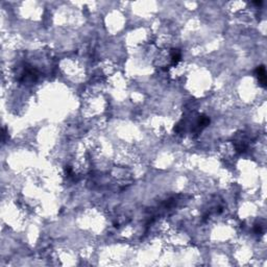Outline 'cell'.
I'll list each match as a JSON object with an SVG mask.
<instances>
[{"label":"cell","instance_id":"1","mask_svg":"<svg viewBox=\"0 0 267 267\" xmlns=\"http://www.w3.org/2000/svg\"><path fill=\"white\" fill-rule=\"evenodd\" d=\"M258 76H259V81L261 82V85L265 87L266 76H265V69H264V67H259V69H258Z\"/></svg>","mask_w":267,"mask_h":267}]
</instances>
